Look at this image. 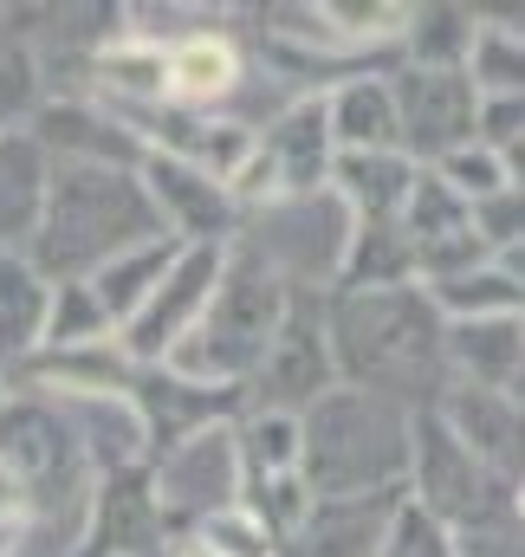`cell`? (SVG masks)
I'll return each instance as SVG.
<instances>
[{
    "label": "cell",
    "instance_id": "obj_1",
    "mask_svg": "<svg viewBox=\"0 0 525 557\" xmlns=\"http://www.w3.org/2000/svg\"><path fill=\"white\" fill-rule=\"evenodd\" d=\"M441 331L448 324L415 278L408 285H331L325 292V344H331L338 383L383 396L408 416L435 409V396L448 389Z\"/></svg>",
    "mask_w": 525,
    "mask_h": 557
},
{
    "label": "cell",
    "instance_id": "obj_2",
    "mask_svg": "<svg viewBox=\"0 0 525 557\" xmlns=\"http://www.w3.org/2000/svg\"><path fill=\"white\" fill-rule=\"evenodd\" d=\"M143 240H169L156 227V208L136 182V169H98V162H65L46 175V201L33 221V240L20 247L26 267L46 285H72L111 267Z\"/></svg>",
    "mask_w": 525,
    "mask_h": 557
},
{
    "label": "cell",
    "instance_id": "obj_3",
    "mask_svg": "<svg viewBox=\"0 0 525 557\" xmlns=\"http://www.w3.org/2000/svg\"><path fill=\"white\" fill-rule=\"evenodd\" d=\"M298 421V480L312 499H370L402 493L408 473V409L364 389H331Z\"/></svg>",
    "mask_w": 525,
    "mask_h": 557
},
{
    "label": "cell",
    "instance_id": "obj_4",
    "mask_svg": "<svg viewBox=\"0 0 525 557\" xmlns=\"http://www.w3.org/2000/svg\"><path fill=\"white\" fill-rule=\"evenodd\" d=\"M292 285L272 273L266 260H254L247 247H221V273H215V292L195 318V331L169 350L162 370L188 376V383H208V389H247V376L260 370L266 344L279 337L285 311H292Z\"/></svg>",
    "mask_w": 525,
    "mask_h": 557
},
{
    "label": "cell",
    "instance_id": "obj_5",
    "mask_svg": "<svg viewBox=\"0 0 525 557\" xmlns=\"http://www.w3.org/2000/svg\"><path fill=\"white\" fill-rule=\"evenodd\" d=\"M351 234H357L351 208H344L331 188H312V195H279V201H266L254 214H241L234 247H247L254 260H266L292 292L325 298V292L344 278Z\"/></svg>",
    "mask_w": 525,
    "mask_h": 557
},
{
    "label": "cell",
    "instance_id": "obj_6",
    "mask_svg": "<svg viewBox=\"0 0 525 557\" xmlns=\"http://www.w3.org/2000/svg\"><path fill=\"white\" fill-rule=\"evenodd\" d=\"M402 499L415 512H428L448 539L493 519V512H513L525 506V486L520 480H500L487 460H474L441 421L428 416H408V473H402Z\"/></svg>",
    "mask_w": 525,
    "mask_h": 557
},
{
    "label": "cell",
    "instance_id": "obj_7",
    "mask_svg": "<svg viewBox=\"0 0 525 557\" xmlns=\"http://www.w3.org/2000/svg\"><path fill=\"white\" fill-rule=\"evenodd\" d=\"M156 46V111H182V117H228L254 52L241 39V7H221L208 26L175 33V39H149Z\"/></svg>",
    "mask_w": 525,
    "mask_h": 557
},
{
    "label": "cell",
    "instance_id": "obj_8",
    "mask_svg": "<svg viewBox=\"0 0 525 557\" xmlns=\"http://www.w3.org/2000/svg\"><path fill=\"white\" fill-rule=\"evenodd\" d=\"M143 473H149V499H156V512H162V532H169V539H188L202 519H215V512L241 506V493H247L234 421H215V428L182 434L175 447L149 454V460H143Z\"/></svg>",
    "mask_w": 525,
    "mask_h": 557
},
{
    "label": "cell",
    "instance_id": "obj_9",
    "mask_svg": "<svg viewBox=\"0 0 525 557\" xmlns=\"http://www.w3.org/2000/svg\"><path fill=\"white\" fill-rule=\"evenodd\" d=\"M390 104H395V156L415 169H435L441 156L474 143L480 91L454 65H390Z\"/></svg>",
    "mask_w": 525,
    "mask_h": 557
},
{
    "label": "cell",
    "instance_id": "obj_10",
    "mask_svg": "<svg viewBox=\"0 0 525 557\" xmlns=\"http://www.w3.org/2000/svg\"><path fill=\"white\" fill-rule=\"evenodd\" d=\"M338 389V370H331V344H325V298L298 292L279 337L266 344L260 370L247 376L241 389V409H260V416H305L318 396Z\"/></svg>",
    "mask_w": 525,
    "mask_h": 557
},
{
    "label": "cell",
    "instance_id": "obj_11",
    "mask_svg": "<svg viewBox=\"0 0 525 557\" xmlns=\"http://www.w3.org/2000/svg\"><path fill=\"white\" fill-rule=\"evenodd\" d=\"M215 273H221V247H175L169 273L156 278L149 298L118 324V350H124L131 370L169 363V350L195 331V318H202V305L215 292Z\"/></svg>",
    "mask_w": 525,
    "mask_h": 557
},
{
    "label": "cell",
    "instance_id": "obj_12",
    "mask_svg": "<svg viewBox=\"0 0 525 557\" xmlns=\"http://www.w3.org/2000/svg\"><path fill=\"white\" fill-rule=\"evenodd\" d=\"M136 182H143V195H149V208H156V227H162L175 247H228V240H234L241 208H234L228 182H215L208 169L143 149Z\"/></svg>",
    "mask_w": 525,
    "mask_h": 557
},
{
    "label": "cell",
    "instance_id": "obj_13",
    "mask_svg": "<svg viewBox=\"0 0 525 557\" xmlns=\"http://www.w3.org/2000/svg\"><path fill=\"white\" fill-rule=\"evenodd\" d=\"M26 137H33V149H39L52 169H65V162L136 169V162H143V143H136L105 104H91L85 91H78V98H46V104L26 117Z\"/></svg>",
    "mask_w": 525,
    "mask_h": 557
},
{
    "label": "cell",
    "instance_id": "obj_14",
    "mask_svg": "<svg viewBox=\"0 0 525 557\" xmlns=\"http://www.w3.org/2000/svg\"><path fill=\"white\" fill-rule=\"evenodd\" d=\"M428 416L441 421L474 460H487L500 480H520V460H525V396H493V389H467V383H448L441 396H435V409Z\"/></svg>",
    "mask_w": 525,
    "mask_h": 557
},
{
    "label": "cell",
    "instance_id": "obj_15",
    "mask_svg": "<svg viewBox=\"0 0 525 557\" xmlns=\"http://www.w3.org/2000/svg\"><path fill=\"white\" fill-rule=\"evenodd\" d=\"M131 409L143 421V441H149V454H162V447H175L182 434H195V428H215V421H234L241 416V389H208V383H188V376H175V370H131Z\"/></svg>",
    "mask_w": 525,
    "mask_h": 557
},
{
    "label": "cell",
    "instance_id": "obj_16",
    "mask_svg": "<svg viewBox=\"0 0 525 557\" xmlns=\"http://www.w3.org/2000/svg\"><path fill=\"white\" fill-rule=\"evenodd\" d=\"M402 493H370V499H312L305 519L279 539L272 557H377L390 532Z\"/></svg>",
    "mask_w": 525,
    "mask_h": 557
},
{
    "label": "cell",
    "instance_id": "obj_17",
    "mask_svg": "<svg viewBox=\"0 0 525 557\" xmlns=\"http://www.w3.org/2000/svg\"><path fill=\"white\" fill-rule=\"evenodd\" d=\"M448 383L520 396L525 389V318H461L441 331Z\"/></svg>",
    "mask_w": 525,
    "mask_h": 557
},
{
    "label": "cell",
    "instance_id": "obj_18",
    "mask_svg": "<svg viewBox=\"0 0 525 557\" xmlns=\"http://www.w3.org/2000/svg\"><path fill=\"white\" fill-rule=\"evenodd\" d=\"M46 403L65 416L78 454H85V467L98 480L131 473V467L149 460V441H143V421H136L131 396H46Z\"/></svg>",
    "mask_w": 525,
    "mask_h": 557
},
{
    "label": "cell",
    "instance_id": "obj_19",
    "mask_svg": "<svg viewBox=\"0 0 525 557\" xmlns=\"http://www.w3.org/2000/svg\"><path fill=\"white\" fill-rule=\"evenodd\" d=\"M318 104H325V137H331V156H370V149H395L390 65L338 78L331 91H318Z\"/></svg>",
    "mask_w": 525,
    "mask_h": 557
},
{
    "label": "cell",
    "instance_id": "obj_20",
    "mask_svg": "<svg viewBox=\"0 0 525 557\" xmlns=\"http://www.w3.org/2000/svg\"><path fill=\"white\" fill-rule=\"evenodd\" d=\"M357 227H383L402 221V201L415 188V162L395 149H370V156H331V182H325Z\"/></svg>",
    "mask_w": 525,
    "mask_h": 557
},
{
    "label": "cell",
    "instance_id": "obj_21",
    "mask_svg": "<svg viewBox=\"0 0 525 557\" xmlns=\"http://www.w3.org/2000/svg\"><path fill=\"white\" fill-rule=\"evenodd\" d=\"M441 311V324H461V318H525V253H493L480 267L454 278H435L422 285Z\"/></svg>",
    "mask_w": 525,
    "mask_h": 557
},
{
    "label": "cell",
    "instance_id": "obj_22",
    "mask_svg": "<svg viewBox=\"0 0 525 557\" xmlns=\"http://www.w3.org/2000/svg\"><path fill=\"white\" fill-rule=\"evenodd\" d=\"M474 39H467V59H461V78L480 91V98H525V26L520 13H487L474 7Z\"/></svg>",
    "mask_w": 525,
    "mask_h": 557
},
{
    "label": "cell",
    "instance_id": "obj_23",
    "mask_svg": "<svg viewBox=\"0 0 525 557\" xmlns=\"http://www.w3.org/2000/svg\"><path fill=\"white\" fill-rule=\"evenodd\" d=\"M46 175H52V162L33 149L26 131L0 137V253H20L33 240V221H39V201H46Z\"/></svg>",
    "mask_w": 525,
    "mask_h": 557
},
{
    "label": "cell",
    "instance_id": "obj_24",
    "mask_svg": "<svg viewBox=\"0 0 525 557\" xmlns=\"http://www.w3.org/2000/svg\"><path fill=\"white\" fill-rule=\"evenodd\" d=\"M52 285L26 267V253H0V376L39 350Z\"/></svg>",
    "mask_w": 525,
    "mask_h": 557
},
{
    "label": "cell",
    "instance_id": "obj_25",
    "mask_svg": "<svg viewBox=\"0 0 525 557\" xmlns=\"http://www.w3.org/2000/svg\"><path fill=\"white\" fill-rule=\"evenodd\" d=\"M474 7L461 0H422L402 13V39H395V65H454L467 59V39H474Z\"/></svg>",
    "mask_w": 525,
    "mask_h": 557
},
{
    "label": "cell",
    "instance_id": "obj_26",
    "mask_svg": "<svg viewBox=\"0 0 525 557\" xmlns=\"http://www.w3.org/2000/svg\"><path fill=\"white\" fill-rule=\"evenodd\" d=\"M169 260H175V240H143V247H131V253H118L111 267H98L85 285L98 292L105 318H111V324H124L136 305L149 298V285L169 273Z\"/></svg>",
    "mask_w": 525,
    "mask_h": 557
},
{
    "label": "cell",
    "instance_id": "obj_27",
    "mask_svg": "<svg viewBox=\"0 0 525 557\" xmlns=\"http://www.w3.org/2000/svg\"><path fill=\"white\" fill-rule=\"evenodd\" d=\"M118 337V324L105 318V305H98V292L85 285V278H72V285H52V298H46V331H39V350H85V344H111Z\"/></svg>",
    "mask_w": 525,
    "mask_h": 557
},
{
    "label": "cell",
    "instance_id": "obj_28",
    "mask_svg": "<svg viewBox=\"0 0 525 557\" xmlns=\"http://www.w3.org/2000/svg\"><path fill=\"white\" fill-rule=\"evenodd\" d=\"M234 441H241V473H247V486L298 473V421L292 416L241 409V416H234Z\"/></svg>",
    "mask_w": 525,
    "mask_h": 557
},
{
    "label": "cell",
    "instance_id": "obj_29",
    "mask_svg": "<svg viewBox=\"0 0 525 557\" xmlns=\"http://www.w3.org/2000/svg\"><path fill=\"white\" fill-rule=\"evenodd\" d=\"M46 104V78H39V59L33 46L13 33L7 7H0V137L7 131H26V117Z\"/></svg>",
    "mask_w": 525,
    "mask_h": 557
},
{
    "label": "cell",
    "instance_id": "obj_30",
    "mask_svg": "<svg viewBox=\"0 0 525 557\" xmlns=\"http://www.w3.org/2000/svg\"><path fill=\"white\" fill-rule=\"evenodd\" d=\"M408 278H415V253H408V240H402L395 221L351 234V260H344L338 285H408Z\"/></svg>",
    "mask_w": 525,
    "mask_h": 557
},
{
    "label": "cell",
    "instance_id": "obj_31",
    "mask_svg": "<svg viewBox=\"0 0 525 557\" xmlns=\"http://www.w3.org/2000/svg\"><path fill=\"white\" fill-rule=\"evenodd\" d=\"M435 175H441V182H448V188H454V195H461L467 208L520 182V169H506V162H500V156H487L480 143H467V149H454V156H441V162H435Z\"/></svg>",
    "mask_w": 525,
    "mask_h": 557
},
{
    "label": "cell",
    "instance_id": "obj_32",
    "mask_svg": "<svg viewBox=\"0 0 525 557\" xmlns=\"http://www.w3.org/2000/svg\"><path fill=\"white\" fill-rule=\"evenodd\" d=\"M467 227H474V240H480L487 253H525V188L513 182V188L474 201V208H467Z\"/></svg>",
    "mask_w": 525,
    "mask_h": 557
},
{
    "label": "cell",
    "instance_id": "obj_33",
    "mask_svg": "<svg viewBox=\"0 0 525 557\" xmlns=\"http://www.w3.org/2000/svg\"><path fill=\"white\" fill-rule=\"evenodd\" d=\"M474 143L500 156L506 169H525V98H480L474 111Z\"/></svg>",
    "mask_w": 525,
    "mask_h": 557
},
{
    "label": "cell",
    "instance_id": "obj_34",
    "mask_svg": "<svg viewBox=\"0 0 525 557\" xmlns=\"http://www.w3.org/2000/svg\"><path fill=\"white\" fill-rule=\"evenodd\" d=\"M188 539H202L215 557H272V552H279V545H272V532H266L247 506H228V512L202 519Z\"/></svg>",
    "mask_w": 525,
    "mask_h": 557
},
{
    "label": "cell",
    "instance_id": "obj_35",
    "mask_svg": "<svg viewBox=\"0 0 525 557\" xmlns=\"http://www.w3.org/2000/svg\"><path fill=\"white\" fill-rule=\"evenodd\" d=\"M448 545H454V557H525V506L493 512V519H480V525L454 532Z\"/></svg>",
    "mask_w": 525,
    "mask_h": 557
},
{
    "label": "cell",
    "instance_id": "obj_36",
    "mask_svg": "<svg viewBox=\"0 0 525 557\" xmlns=\"http://www.w3.org/2000/svg\"><path fill=\"white\" fill-rule=\"evenodd\" d=\"M377 557H454V545H448V532L428 519V512H415L408 499L395 506L390 532H383V552Z\"/></svg>",
    "mask_w": 525,
    "mask_h": 557
},
{
    "label": "cell",
    "instance_id": "obj_37",
    "mask_svg": "<svg viewBox=\"0 0 525 557\" xmlns=\"http://www.w3.org/2000/svg\"><path fill=\"white\" fill-rule=\"evenodd\" d=\"M162 557H215V552H208L202 539H169V545H162Z\"/></svg>",
    "mask_w": 525,
    "mask_h": 557
},
{
    "label": "cell",
    "instance_id": "obj_38",
    "mask_svg": "<svg viewBox=\"0 0 525 557\" xmlns=\"http://www.w3.org/2000/svg\"><path fill=\"white\" fill-rule=\"evenodd\" d=\"M0 557H13V552H0Z\"/></svg>",
    "mask_w": 525,
    "mask_h": 557
}]
</instances>
